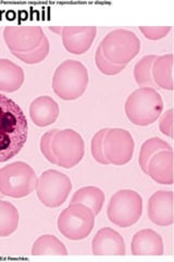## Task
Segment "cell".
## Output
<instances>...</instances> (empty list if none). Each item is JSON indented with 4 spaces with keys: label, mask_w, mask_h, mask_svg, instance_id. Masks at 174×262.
<instances>
[{
    "label": "cell",
    "mask_w": 174,
    "mask_h": 262,
    "mask_svg": "<svg viewBox=\"0 0 174 262\" xmlns=\"http://www.w3.org/2000/svg\"><path fill=\"white\" fill-rule=\"evenodd\" d=\"M28 136L26 114L10 97L0 93V163L16 157L26 145Z\"/></svg>",
    "instance_id": "1"
},
{
    "label": "cell",
    "mask_w": 174,
    "mask_h": 262,
    "mask_svg": "<svg viewBox=\"0 0 174 262\" xmlns=\"http://www.w3.org/2000/svg\"><path fill=\"white\" fill-rule=\"evenodd\" d=\"M88 70L79 60L68 59L55 70L53 90L63 101H74L85 93L88 86Z\"/></svg>",
    "instance_id": "2"
},
{
    "label": "cell",
    "mask_w": 174,
    "mask_h": 262,
    "mask_svg": "<svg viewBox=\"0 0 174 262\" xmlns=\"http://www.w3.org/2000/svg\"><path fill=\"white\" fill-rule=\"evenodd\" d=\"M124 110L132 124L146 127L153 125L160 117L163 111V101L157 90L143 86L129 95Z\"/></svg>",
    "instance_id": "3"
},
{
    "label": "cell",
    "mask_w": 174,
    "mask_h": 262,
    "mask_svg": "<svg viewBox=\"0 0 174 262\" xmlns=\"http://www.w3.org/2000/svg\"><path fill=\"white\" fill-rule=\"evenodd\" d=\"M35 170L26 162H14L0 169V192L14 199L26 198L35 190Z\"/></svg>",
    "instance_id": "4"
},
{
    "label": "cell",
    "mask_w": 174,
    "mask_h": 262,
    "mask_svg": "<svg viewBox=\"0 0 174 262\" xmlns=\"http://www.w3.org/2000/svg\"><path fill=\"white\" fill-rule=\"evenodd\" d=\"M99 47L103 55L110 62L126 67L138 55L140 40L133 31L117 29L108 33Z\"/></svg>",
    "instance_id": "5"
},
{
    "label": "cell",
    "mask_w": 174,
    "mask_h": 262,
    "mask_svg": "<svg viewBox=\"0 0 174 262\" xmlns=\"http://www.w3.org/2000/svg\"><path fill=\"white\" fill-rule=\"evenodd\" d=\"M143 214V198L134 190L123 189L115 192L107 208L110 222L122 228L136 224Z\"/></svg>",
    "instance_id": "6"
},
{
    "label": "cell",
    "mask_w": 174,
    "mask_h": 262,
    "mask_svg": "<svg viewBox=\"0 0 174 262\" xmlns=\"http://www.w3.org/2000/svg\"><path fill=\"white\" fill-rule=\"evenodd\" d=\"M58 229L70 241L85 239L95 226V214L80 203H70L58 217Z\"/></svg>",
    "instance_id": "7"
},
{
    "label": "cell",
    "mask_w": 174,
    "mask_h": 262,
    "mask_svg": "<svg viewBox=\"0 0 174 262\" xmlns=\"http://www.w3.org/2000/svg\"><path fill=\"white\" fill-rule=\"evenodd\" d=\"M36 193L39 201L47 208H58L67 201L72 190L70 178L56 169H47L36 183Z\"/></svg>",
    "instance_id": "8"
},
{
    "label": "cell",
    "mask_w": 174,
    "mask_h": 262,
    "mask_svg": "<svg viewBox=\"0 0 174 262\" xmlns=\"http://www.w3.org/2000/svg\"><path fill=\"white\" fill-rule=\"evenodd\" d=\"M52 149L57 160V165L70 169L77 166L84 158L85 144L78 131L58 129L53 138Z\"/></svg>",
    "instance_id": "9"
},
{
    "label": "cell",
    "mask_w": 174,
    "mask_h": 262,
    "mask_svg": "<svg viewBox=\"0 0 174 262\" xmlns=\"http://www.w3.org/2000/svg\"><path fill=\"white\" fill-rule=\"evenodd\" d=\"M135 142L130 131L122 128L108 129L104 139L106 159L113 165L122 166L133 158Z\"/></svg>",
    "instance_id": "10"
},
{
    "label": "cell",
    "mask_w": 174,
    "mask_h": 262,
    "mask_svg": "<svg viewBox=\"0 0 174 262\" xmlns=\"http://www.w3.org/2000/svg\"><path fill=\"white\" fill-rule=\"evenodd\" d=\"M45 33L38 26H8L4 30V39L11 53H28L37 48Z\"/></svg>",
    "instance_id": "11"
},
{
    "label": "cell",
    "mask_w": 174,
    "mask_h": 262,
    "mask_svg": "<svg viewBox=\"0 0 174 262\" xmlns=\"http://www.w3.org/2000/svg\"><path fill=\"white\" fill-rule=\"evenodd\" d=\"M96 34V27H63L61 37L69 53L83 55L92 47Z\"/></svg>",
    "instance_id": "12"
},
{
    "label": "cell",
    "mask_w": 174,
    "mask_h": 262,
    "mask_svg": "<svg viewBox=\"0 0 174 262\" xmlns=\"http://www.w3.org/2000/svg\"><path fill=\"white\" fill-rule=\"evenodd\" d=\"M148 217L158 226L173 224V192L159 190L155 192L148 201Z\"/></svg>",
    "instance_id": "13"
},
{
    "label": "cell",
    "mask_w": 174,
    "mask_h": 262,
    "mask_svg": "<svg viewBox=\"0 0 174 262\" xmlns=\"http://www.w3.org/2000/svg\"><path fill=\"white\" fill-rule=\"evenodd\" d=\"M92 251L95 256H124L127 252L126 242L117 231L105 227L96 233Z\"/></svg>",
    "instance_id": "14"
},
{
    "label": "cell",
    "mask_w": 174,
    "mask_h": 262,
    "mask_svg": "<svg viewBox=\"0 0 174 262\" xmlns=\"http://www.w3.org/2000/svg\"><path fill=\"white\" fill-rule=\"evenodd\" d=\"M131 249L134 256H162L164 252L162 237L154 229H142L134 235Z\"/></svg>",
    "instance_id": "15"
},
{
    "label": "cell",
    "mask_w": 174,
    "mask_h": 262,
    "mask_svg": "<svg viewBox=\"0 0 174 262\" xmlns=\"http://www.w3.org/2000/svg\"><path fill=\"white\" fill-rule=\"evenodd\" d=\"M59 105L48 95L35 98L30 105V117L38 127H47L54 124L59 117Z\"/></svg>",
    "instance_id": "16"
},
{
    "label": "cell",
    "mask_w": 174,
    "mask_h": 262,
    "mask_svg": "<svg viewBox=\"0 0 174 262\" xmlns=\"http://www.w3.org/2000/svg\"><path fill=\"white\" fill-rule=\"evenodd\" d=\"M147 175L160 185L173 184V153L160 151L156 153L148 163Z\"/></svg>",
    "instance_id": "17"
},
{
    "label": "cell",
    "mask_w": 174,
    "mask_h": 262,
    "mask_svg": "<svg viewBox=\"0 0 174 262\" xmlns=\"http://www.w3.org/2000/svg\"><path fill=\"white\" fill-rule=\"evenodd\" d=\"M24 70L7 58H0V92L12 93L18 91L24 83Z\"/></svg>",
    "instance_id": "18"
},
{
    "label": "cell",
    "mask_w": 174,
    "mask_h": 262,
    "mask_svg": "<svg viewBox=\"0 0 174 262\" xmlns=\"http://www.w3.org/2000/svg\"><path fill=\"white\" fill-rule=\"evenodd\" d=\"M153 79L156 86L172 91L173 90V55L158 56L153 64Z\"/></svg>",
    "instance_id": "19"
},
{
    "label": "cell",
    "mask_w": 174,
    "mask_h": 262,
    "mask_svg": "<svg viewBox=\"0 0 174 262\" xmlns=\"http://www.w3.org/2000/svg\"><path fill=\"white\" fill-rule=\"evenodd\" d=\"M105 193L101 188L95 186L83 187L73 194L71 203H80L87 207L96 215L103 210L105 203Z\"/></svg>",
    "instance_id": "20"
},
{
    "label": "cell",
    "mask_w": 174,
    "mask_h": 262,
    "mask_svg": "<svg viewBox=\"0 0 174 262\" xmlns=\"http://www.w3.org/2000/svg\"><path fill=\"white\" fill-rule=\"evenodd\" d=\"M33 256H68V250L54 235H43L32 247Z\"/></svg>",
    "instance_id": "21"
},
{
    "label": "cell",
    "mask_w": 174,
    "mask_h": 262,
    "mask_svg": "<svg viewBox=\"0 0 174 262\" xmlns=\"http://www.w3.org/2000/svg\"><path fill=\"white\" fill-rule=\"evenodd\" d=\"M19 211L12 203L0 199V237H8L18 229Z\"/></svg>",
    "instance_id": "22"
},
{
    "label": "cell",
    "mask_w": 174,
    "mask_h": 262,
    "mask_svg": "<svg viewBox=\"0 0 174 262\" xmlns=\"http://www.w3.org/2000/svg\"><path fill=\"white\" fill-rule=\"evenodd\" d=\"M170 150H172L171 145L168 142L162 140V139L157 138V137L148 139V140H146L143 143L142 147H140L139 158H138V164L140 168H142V170L145 174H147L148 163L154 155L160 151H170Z\"/></svg>",
    "instance_id": "23"
},
{
    "label": "cell",
    "mask_w": 174,
    "mask_h": 262,
    "mask_svg": "<svg viewBox=\"0 0 174 262\" xmlns=\"http://www.w3.org/2000/svg\"><path fill=\"white\" fill-rule=\"evenodd\" d=\"M156 55H148L143 57L134 67V79L136 83L140 86H156L153 79V64L157 59Z\"/></svg>",
    "instance_id": "24"
},
{
    "label": "cell",
    "mask_w": 174,
    "mask_h": 262,
    "mask_svg": "<svg viewBox=\"0 0 174 262\" xmlns=\"http://www.w3.org/2000/svg\"><path fill=\"white\" fill-rule=\"evenodd\" d=\"M49 51H51V44L48 38L45 37L41 44L33 51L28 53H12V55L28 64H35L43 61L48 56Z\"/></svg>",
    "instance_id": "25"
},
{
    "label": "cell",
    "mask_w": 174,
    "mask_h": 262,
    "mask_svg": "<svg viewBox=\"0 0 174 262\" xmlns=\"http://www.w3.org/2000/svg\"><path fill=\"white\" fill-rule=\"evenodd\" d=\"M108 128L99 130L96 133L92 139V155L96 162L103 165H109V161L106 159L104 152V139L107 134Z\"/></svg>",
    "instance_id": "26"
},
{
    "label": "cell",
    "mask_w": 174,
    "mask_h": 262,
    "mask_svg": "<svg viewBox=\"0 0 174 262\" xmlns=\"http://www.w3.org/2000/svg\"><path fill=\"white\" fill-rule=\"evenodd\" d=\"M95 62L98 70L101 71L102 73L106 76H115L120 73L124 68V66H118L114 64L112 62H110L108 60L106 57L103 55L101 47L98 46V48L96 49V54H95Z\"/></svg>",
    "instance_id": "27"
},
{
    "label": "cell",
    "mask_w": 174,
    "mask_h": 262,
    "mask_svg": "<svg viewBox=\"0 0 174 262\" xmlns=\"http://www.w3.org/2000/svg\"><path fill=\"white\" fill-rule=\"evenodd\" d=\"M57 131H58V129L49 130V131H47L46 134H44L43 137H41V139H40V152H41V154L44 155V158H46L47 161L55 164V165H57V160H56L55 155L53 153L52 141H53V138L56 135Z\"/></svg>",
    "instance_id": "28"
},
{
    "label": "cell",
    "mask_w": 174,
    "mask_h": 262,
    "mask_svg": "<svg viewBox=\"0 0 174 262\" xmlns=\"http://www.w3.org/2000/svg\"><path fill=\"white\" fill-rule=\"evenodd\" d=\"M172 30V27H139V31L143 35L152 40L161 39L168 35V33Z\"/></svg>",
    "instance_id": "29"
},
{
    "label": "cell",
    "mask_w": 174,
    "mask_h": 262,
    "mask_svg": "<svg viewBox=\"0 0 174 262\" xmlns=\"http://www.w3.org/2000/svg\"><path fill=\"white\" fill-rule=\"evenodd\" d=\"M159 129L164 136L172 138V136H173V111L171 108L163 114V116L159 122Z\"/></svg>",
    "instance_id": "30"
},
{
    "label": "cell",
    "mask_w": 174,
    "mask_h": 262,
    "mask_svg": "<svg viewBox=\"0 0 174 262\" xmlns=\"http://www.w3.org/2000/svg\"><path fill=\"white\" fill-rule=\"evenodd\" d=\"M48 29L51 30V31H53V32H55V33H57V34L61 35L63 27H53V26H51V27H48Z\"/></svg>",
    "instance_id": "31"
},
{
    "label": "cell",
    "mask_w": 174,
    "mask_h": 262,
    "mask_svg": "<svg viewBox=\"0 0 174 262\" xmlns=\"http://www.w3.org/2000/svg\"><path fill=\"white\" fill-rule=\"evenodd\" d=\"M3 196H5V195L2 192H0V199H3Z\"/></svg>",
    "instance_id": "32"
}]
</instances>
